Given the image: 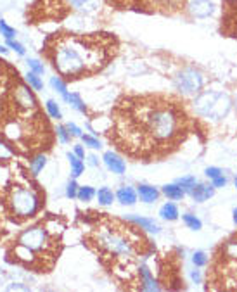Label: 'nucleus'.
<instances>
[{"mask_svg": "<svg viewBox=\"0 0 237 292\" xmlns=\"http://www.w3.org/2000/svg\"><path fill=\"white\" fill-rule=\"evenodd\" d=\"M12 256H14L16 261H19L21 264H26V266H36L38 264V256L30 247L23 246L19 242H16V246L12 247Z\"/></svg>", "mask_w": 237, "mask_h": 292, "instance_id": "11", "label": "nucleus"}, {"mask_svg": "<svg viewBox=\"0 0 237 292\" xmlns=\"http://www.w3.org/2000/svg\"><path fill=\"white\" fill-rule=\"evenodd\" d=\"M196 121L173 95L125 97L111 118L107 138L118 151L142 161H158L182 147Z\"/></svg>", "mask_w": 237, "mask_h": 292, "instance_id": "1", "label": "nucleus"}, {"mask_svg": "<svg viewBox=\"0 0 237 292\" xmlns=\"http://www.w3.org/2000/svg\"><path fill=\"white\" fill-rule=\"evenodd\" d=\"M45 166H47V156L45 154H35L32 159H30V171H32L33 176L40 175Z\"/></svg>", "mask_w": 237, "mask_h": 292, "instance_id": "21", "label": "nucleus"}, {"mask_svg": "<svg viewBox=\"0 0 237 292\" xmlns=\"http://www.w3.org/2000/svg\"><path fill=\"white\" fill-rule=\"evenodd\" d=\"M0 71H2V67H0Z\"/></svg>", "mask_w": 237, "mask_h": 292, "instance_id": "54", "label": "nucleus"}, {"mask_svg": "<svg viewBox=\"0 0 237 292\" xmlns=\"http://www.w3.org/2000/svg\"><path fill=\"white\" fill-rule=\"evenodd\" d=\"M26 64H28L30 71H33V73H36V74H42L43 71H45L43 63H40L38 59H26Z\"/></svg>", "mask_w": 237, "mask_h": 292, "instance_id": "36", "label": "nucleus"}, {"mask_svg": "<svg viewBox=\"0 0 237 292\" xmlns=\"http://www.w3.org/2000/svg\"><path fill=\"white\" fill-rule=\"evenodd\" d=\"M177 183L185 190V192H191V190L194 189V185H196V178H192V176H184V178H180Z\"/></svg>", "mask_w": 237, "mask_h": 292, "instance_id": "38", "label": "nucleus"}, {"mask_svg": "<svg viewBox=\"0 0 237 292\" xmlns=\"http://www.w3.org/2000/svg\"><path fill=\"white\" fill-rule=\"evenodd\" d=\"M192 195V199L194 201H198V202H203V201H206V199H209L213 195V185L209 187V185H201V183H196L194 185V189L189 192Z\"/></svg>", "mask_w": 237, "mask_h": 292, "instance_id": "18", "label": "nucleus"}, {"mask_svg": "<svg viewBox=\"0 0 237 292\" xmlns=\"http://www.w3.org/2000/svg\"><path fill=\"white\" fill-rule=\"evenodd\" d=\"M73 152L78 156V158H82V159H85V151H83V147L82 145H74V149H73Z\"/></svg>", "mask_w": 237, "mask_h": 292, "instance_id": "46", "label": "nucleus"}, {"mask_svg": "<svg viewBox=\"0 0 237 292\" xmlns=\"http://www.w3.org/2000/svg\"><path fill=\"white\" fill-rule=\"evenodd\" d=\"M189 11L194 18H209L215 12V4L209 0H192L189 4Z\"/></svg>", "mask_w": 237, "mask_h": 292, "instance_id": "12", "label": "nucleus"}, {"mask_svg": "<svg viewBox=\"0 0 237 292\" xmlns=\"http://www.w3.org/2000/svg\"><path fill=\"white\" fill-rule=\"evenodd\" d=\"M12 183V173L4 162H0V189L7 190V187Z\"/></svg>", "mask_w": 237, "mask_h": 292, "instance_id": "28", "label": "nucleus"}, {"mask_svg": "<svg viewBox=\"0 0 237 292\" xmlns=\"http://www.w3.org/2000/svg\"><path fill=\"white\" fill-rule=\"evenodd\" d=\"M43 227H45V228L49 230L50 235H54V237H61L64 232V223L57 218H49L45 223H43Z\"/></svg>", "mask_w": 237, "mask_h": 292, "instance_id": "24", "label": "nucleus"}, {"mask_svg": "<svg viewBox=\"0 0 237 292\" xmlns=\"http://www.w3.org/2000/svg\"><path fill=\"white\" fill-rule=\"evenodd\" d=\"M14 159V149L0 138V162H9Z\"/></svg>", "mask_w": 237, "mask_h": 292, "instance_id": "29", "label": "nucleus"}, {"mask_svg": "<svg viewBox=\"0 0 237 292\" xmlns=\"http://www.w3.org/2000/svg\"><path fill=\"white\" fill-rule=\"evenodd\" d=\"M234 223H236V225H237V208L234 209Z\"/></svg>", "mask_w": 237, "mask_h": 292, "instance_id": "50", "label": "nucleus"}, {"mask_svg": "<svg viewBox=\"0 0 237 292\" xmlns=\"http://www.w3.org/2000/svg\"><path fill=\"white\" fill-rule=\"evenodd\" d=\"M0 35L4 36L5 40H14L16 38V28L9 26L4 19H0Z\"/></svg>", "mask_w": 237, "mask_h": 292, "instance_id": "34", "label": "nucleus"}, {"mask_svg": "<svg viewBox=\"0 0 237 292\" xmlns=\"http://www.w3.org/2000/svg\"><path fill=\"white\" fill-rule=\"evenodd\" d=\"M78 194V183L74 182V180H69L66 185V197L68 199H74Z\"/></svg>", "mask_w": 237, "mask_h": 292, "instance_id": "41", "label": "nucleus"}, {"mask_svg": "<svg viewBox=\"0 0 237 292\" xmlns=\"http://www.w3.org/2000/svg\"><path fill=\"white\" fill-rule=\"evenodd\" d=\"M12 100H14L16 107H18L19 111H23V113L32 114L38 109V106H36V97H35V94H33L32 87H30L28 83H23V81L16 83V87L12 88Z\"/></svg>", "mask_w": 237, "mask_h": 292, "instance_id": "7", "label": "nucleus"}, {"mask_svg": "<svg viewBox=\"0 0 237 292\" xmlns=\"http://www.w3.org/2000/svg\"><path fill=\"white\" fill-rule=\"evenodd\" d=\"M208 291H237V232L215 249L206 273Z\"/></svg>", "mask_w": 237, "mask_h": 292, "instance_id": "4", "label": "nucleus"}, {"mask_svg": "<svg viewBox=\"0 0 237 292\" xmlns=\"http://www.w3.org/2000/svg\"><path fill=\"white\" fill-rule=\"evenodd\" d=\"M163 194L167 195V197L173 199V201H178V199H182L185 195V190L182 189L178 183H170V185L163 187Z\"/></svg>", "mask_w": 237, "mask_h": 292, "instance_id": "23", "label": "nucleus"}, {"mask_svg": "<svg viewBox=\"0 0 237 292\" xmlns=\"http://www.w3.org/2000/svg\"><path fill=\"white\" fill-rule=\"evenodd\" d=\"M68 159H69V164H71V175H73V178H78V176L83 173V169H85V164H83L82 158H78L74 152H68Z\"/></svg>", "mask_w": 237, "mask_h": 292, "instance_id": "22", "label": "nucleus"}, {"mask_svg": "<svg viewBox=\"0 0 237 292\" xmlns=\"http://www.w3.org/2000/svg\"><path fill=\"white\" fill-rule=\"evenodd\" d=\"M96 190L92 189V187H89V185H85V187H78V194H76V197L80 199V201H83V202H89V201H92L94 197H96Z\"/></svg>", "mask_w": 237, "mask_h": 292, "instance_id": "32", "label": "nucleus"}, {"mask_svg": "<svg viewBox=\"0 0 237 292\" xmlns=\"http://www.w3.org/2000/svg\"><path fill=\"white\" fill-rule=\"evenodd\" d=\"M227 183V178H223L222 175L216 176V178H213V187H223Z\"/></svg>", "mask_w": 237, "mask_h": 292, "instance_id": "45", "label": "nucleus"}, {"mask_svg": "<svg viewBox=\"0 0 237 292\" xmlns=\"http://www.w3.org/2000/svg\"><path fill=\"white\" fill-rule=\"evenodd\" d=\"M18 176L21 180L12 178V183L5 190V209L12 218L26 220L42 209L43 199L42 192L36 189L35 183L30 182V176L25 171H19Z\"/></svg>", "mask_w": 237, "mask_h": 292, "instance_id": "5", "label": "nucleus"}, {"mask_svg": "<svg viewBox=\"0 0 237 292\" xmlns=\"http://www.w3.org/2000/svg\"><path fill=\"white\" fill-rule=\"evenodd\" d=\"M16 242L30 247L43 263V268H50L61 251V237H54L43 225H35L23 230Z\"/></svg>", "mask_w": 237, "mask_h": 292, "instance_id": "6", "label": "nucleus"}, {"mask_svg": "<svg viewBox=\"0 0 237 292\" xmlns=\"http://www.w3.org/2000/svg\"><path fill=\"white\" fill-rule=\"evenodd\" d=\"M236 106H237V99H236Z\"/></svg>", "mask_w": 237, "mask_h": 292, "instance_id": "53", "label": "nucleus"}, {"mask_svg": "<svg viewBox=\"0 0 237 292\" xmlns=\"http://www.w3.org/2000/svg\"><path fill=\"white\" fill-rule=\"evenodd\" d=\"M137 194H138V197H140V201L147 202V204H151V202H154L156 199L160 197V192L151 185H138Z\"/></svg>", "mask_w": 237, "mask_h": 292, "instance_id": "20", "label": "nucleus"}, {"mask_svg": "<svg viewBox=\"0 0 237 292\" xmlns=\"http://www.w3.org/2000/svg\"><path fill=\"white\" fill-rule=\"evenodd\" d=\"M138 284H140L138 285L140 291H160V285H158V282L151 275V270L144 263L138 268Z\"/></svg>", "mask_w": 237, "mask_h": 292, "instance_id": "15", "label": "nucleus"}, {"mask_svg": "<svg viewBox=\"0 0 237 292\" xmlns=\"http://www.w3.org/2000/svg\"><path fill=\"white\" fill-rule=\"evenodd\" d=\"M87 240L102 263L125 282L138 278V260H145L154 253V247L149 244L140 227L128 220L121 222L97 216V220L90 222Z\"/></svg>", "mask_w": 237, "mask_h": 292, "instance_id": "2", "label": "nucleus"}, {"mask_svg": "<svg viewBox=\"0 0 237 292\" xmlns=\"http://www.w3.org/2000/svg\"><path fill=\"white\" fill-rule=\"evenodd\" d=\"M0 209H2V197H0Z\"/></svg>", "mask_w": 237, "mask_h": 292, "instance_id": "51", "label": "nucleus"}, {"mask_svg": "<svg viewBox=\"0 0 237 292\" xmlns=\"http://www.w3.org/2000/svg\"><path fill=\"white\" fill-rule=\"evenodd\" d=\"M56 135H57V138L63 142V144H68V142H71V137H73V135L69 133V130L66 128V125H57Z\"/></svg>", "mask_w": 237, "mask_h": 292, "instance_id": "35", "label": "nucleus"}, {"mask_svg": "<svg viewBox=\"0 0 237 292\" xmlns=\"http://www.w3.org/2000/svg\"><path fill=\"white\" fill-rule=\"evenodd\" d=\"M102 159H104V164H106V168L109 169V171L116 173V175H123L125 169H127L125 161L121 159L120 154H116V152L107 151L106 154L102 156Z\"/></svg>", "mask_w": 237, "mask_h": 292, "instance_id": "13", "label": "nucleus"}, {"mask_svg": "<svg viewBox=\"0 0 237 292\" xmlns=\"http://www.w3.org/2000/svg\"><path fill=\"white\" fill-rule=\"evenodd\" d=\"M137 197H138L137 190L132 189V187H128V185L121 187V189L116 192V199L123 206H134L135 202H137Z\"/></svg>", "mask_w": 237, "mask_h": 292, "instance_id": "17", "label": "nucleus"}, {"mask_svg": "<svg viewBox=\"0 0 237 292\" xmlns=\"http://www.w3.org/2000/svg\"><path fill=\"white\" fill-rule=\"evenodd\" d=\"M43 50L61 76L80 80L102 71L118 52V42L109 33H61L49 36Z\"/></svg>", "mask_w": 237, "mask_h": 292, "instance_id": "3", "label": "nucleus"}, {"mask_svg": "<svg viewBox=\"0 0 237 292\" xmlns=\"http://www.w3.org/2000/svg\"><path fill=\"white\" fill-rule=\"evenodd\" d=\"M45 109H47V113H49V116L52 118V120H61V118H63V113H61V109H59V106H57L56 100H52V99L47 100Z\"/></svg>", "mask_w": 237, "mask_h": 292, "instance_id": "33", "label": "nucleus"}, {"mask_svg": "<svg viewBox=\"0 0 237 292\" xmlns=\"http://www.w3.org/2000/svg\"><path fill=\"white\" fill-rule=\"evenodd\" d=\"M82 140H83V144L89 145V147H92V149H101V147H102V145H101V142H99V138H97L96 135H82Z\"/></svg>", "mask_w": 237, "mask_h": 292, "instance_id": "37", "label": "nucleus"}, {"mask_svg": "<svg viewBox=\"0 0 237 292\" xmlns=\"http://www.w3.org/2000/svg\"><path fill=\"white\" fill-rule=\"evenodd\" d=\"M206 176H208V178H216V176H220L222 175V171H220L218 168H206Z\"/></svg>", "mask_w": 237, "mask_h": 292, "instance_id": "44", "label": "nucleus"}, {"mask_svg": "<svg viewBox=\"0 0 237 292\" xmlns=\"http://www.w3.org/2000/svg\"><path fill=\"white\" fill-rule=\"evenodd\" d=\"M25 80H26V83L33 88V90H43V81H42V78H40V74L33 73V71H28L26 76H25Z\"/></svg>", "mask_w": 237, "mask_h": 292, "instance_id": "31", "label": "nucleus"}, {"mask_svg": "<svg viewBox=\"0 0 237 292\" xmlns=\"http://www.w3.org/2000/svg\"><path fill=\"white\" fill-rule=\"evenodd\" d=\"M203 87V76L196 69H184L177 76V88L185 95L198 94Z\"/></svg>", "mask_w": 237, "mask_h": 292, "instance_id": "8", "label": "nucleus"}, {"mask_svg": "<svg viewBox=\"0 0 237 292\" xmlns=\"http://www.w3.org/2000/svg\"><path fill=\"white\" fill-rule=\"evenodd\" d=\"M68 2L71 7L83 12V14H94L96 11H99L101 5L99 0H68Z\"/></svg>", "mask_w": 237, "mask_h": 292, "instance_id": "16", "label": "nucleus"}, {"mask_svg": "<svg viewBox=\"0 0 237 292\" xmlns=\"http://www.w3.org/2000/svg\"><path fill=\"white\" fill-rule=\"evenodd\" d=\"M160 215L163 220H168V222H173V220L178 218V209L175 204H171V202H168V204H165L163 208L160 209Z\"/></svg>", "mask_w": 237, "mask_h": 292, "instance_id": "27", "label": "nucleus"}, {"mask_svg": "<svg viewBox=\"0 0 237 292\" xmlns=\"http://www.w3.org/2000/svg\"><path fill=\"white\" fill-rule=\"evenodd\" d=\"M96 195H97V201H99L101 206H109V204H113L114 197H116V195H114L113 190H111L109 187H102V189H99V192H97Z\"/></svg>", "mask_w": 237, "mask_h": 292, "instance_id": "26", "label": "nucleus"}, {"mask_svg": "<svg viewBox=\"0 0 237 292\" xmlns=\"http://www.w3.org/2000/svg\"><path fill=\"white\" fill-rule=\"evenodd\" d=\"M184 223L189 227V228H192V230H199V228H201V222H199V220L196 218L194 215H184Z\"/></svg>", "mask_w": 237, "mask_h": 292, "instance_id": "39", "label": "nucleus"}, {"mask_svg": "<svg viewBox=\"0 0 237 292\" xmlns=\"http://www.w3.org/2000/svg\"><path fill=\"white\" fill-rule=\"evenodd\" d=\"M222 33L237 38V0H227L222 18Z\"/></svg>", "mask_w": 237, "mask_h": 292, "instance_id": "9", "label": "nucleus"}, {"mask_svg": "<svg viewBox=\"0 0 237 292\" xmlns=\"http://www.w3.org/2000/svg\"><path fill=\"white\" fill-rule=\"evenodd\" d=\"M192 261H194V264L196 266H204L206 264V261H208V256H206L203 251H198V253L192 256Z\"/></svg>", "mask_w": 237, "mask_h": 292, "instance_id": "42", "label": "nucleus"}, {"mask_svg": "<svg viewBox=\"0 0 237 292\" xmlns=\"http://www.w3.org/2000/svg\"><path fill=\"white\" fill-rule=\"evenodd\" d=\"M230 107H232V102H230L229 97L223 94H218V97H216L215 104H213V107H211L209 118H213V120H222L223 116H227Z\"/></svg>", "mask_w": 237, "mask_h": 292, "instance_id": "14", "label": "nucleus"}, {"mask_svg": "<svg viewBox=\"0 0 237 292\" xmlns=\"http://www.w3.org/2000/svg\"><path fill=\"white\" fill-rule=\"evenodd\" d=\"M66 128H68V130H69V133L71 135H73V137H80V138H82V130H80V127H76V125H74V123H68L66 125Z\"/></svg>", "mask_w": 237, "mask_h": 292, "instance_id": "43", "label": "nucleus"}, {"mask_svg": "<svg viewBox=\"0 0 237 292\" xmlns=\"http://www.w3.org/2000/svg\"><path fill=\"white\" fill-rule=\"evenodd\" d=\"M50 87H52L54 90H56L57 94L63 97V100H68V97H69V92H68V87H66V83L63 81V78H61V76H52V78H50Z\"/></svg>", "mask_w": 237, "mask_h": 292, "instance_id": "25", "label": "nucleus"}, {"mask_svg": "<svg viewBox=\"0 0 237 292\" xmlns=\"http://www.w3.org/2000/svg\"><path fill=\"white\" fill-rule=\"evenodd\" d=\"M5 43H7L9 49L14 50V52L18 54V56H25V54H26V49L23 47V43L16 42V38H14V40H5Z\"/></svg>", "mask_w": 237, "mask_h": 292, "instance_id": "40", "label": "nucleus"}, {"mask_svg": "<svg viewBox=\"0 0 237 292\" xmlns=\"http://www.w3.org/2000/svg\"><path fill=\"white\" fill-rule=\"evenodd\" d=\"M191 277H192V280L196 282V284H199V282H201V275H199V271L198 270H194L191 273Z\"/></svg>", "mask_w": 237, "mask_h": 292, "instance_id": "47", "label": "nucleus"}, {"mask_svg": "<svg viewBox=\"0 0 237 292\" xmlns=\"http://www.w3.org/2000/svg\"><path fill=\"white\" fill-rule=\"evenodd\" d=\"M125 220H128V222L135 223V225H138L142 230H147V232H152V233H158V232H160V227H158V223H156L154 220L138 218V216H127Z\"/></svg>", "mask_w": 237, "mask_h": 292, "instance_id": "19", "label": "nucleus"}, {"mask_svg": "<svg viewBox=\"0 0 237 292\" xmlns=\"http://www.w3.org/2000/svg\"><path fill=\"white\" fill-rule=\"evenodd\" d=\"M89 162H90V166H99V161H97V158L94 154L89 156Z\"/></svg>", "mask_w": 237, "mask_h": 292, "instance_id": "48", "label": "nucleus"}, {"mask_svg": "<svg viewBox=\"0 0 237 292\" xmlns=\"http://www.w3.org/2000/svg\"><path fill=\"white\" fill-rule=\"evenodd\" d=\"M7 52H9V50L5 49V47H2V45H0V54H2V56H4V54H7Z\"/></svg>", "mask_w": 237, "mask_h": 292, "instance_id": "49", "label": "nucleus"}, {"mask_svg": "<svg viewBox=\"0 0 237 292\" xmlns=\"http://www.w3.org/2000/svg\"><path fill=\"white\" fill-rule=\"evenodd\" d=\"M66 102L69 104L71 107H74L76 111H80V113L87 114V106H85V102H83L82 97H80L78 94H69V97H68Z\"/></svg>", "mask_w": 237, "mask_h": 292, "instance_id": "30", "label": "nucleus"}, {"mask_svg": "<svg viewBox=\"0 0 237 292\" xmlns=\"http://www.w3.org/2000/svg\"><path fill=\"white\" fill-rule=\"evenodd\" d=\"M216 97H218V92H209V90L203 92L198 99L194 100L192 107H194L196 113L201 114V116H209V113H211V107H213V104H215Z\"/></svg>", "mask_w": 237, "mask_h": 292, "instance_id": "10", "label": "nucleus"}, {"mask_svg": "<svg viewBox=\"0 0 237 292\" xmlns=\"http://www.w3.org/2000/svg\"><path fill=\"white\" fill-rule=\"evenodd\" d=\"M236 189H237V178H236Z\"/></svg>", "mask_w": 237, "mask_h": 292, "instance_id": "52", "label": "nucleus"}]
</instances>
